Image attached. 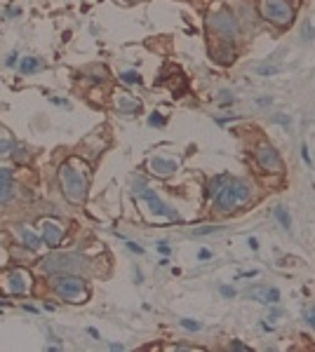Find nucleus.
<instances>
[{"label": "nucleus", "instance_id": "nucleus-17", "mask_svg": "<svg viewBox=\"0 0 315 352\" xmlns=\"http://www.w3.org/2000/svg\"><path fill=\"white\" fill-rule=\"evenodd\" d=\"M273 216L280 221V226H282L284 230H292V218H289V214H287V209L284 207H275L273 209Z\"/></svg>", "mask_w": 315, "mask_h": 352}, {"label": "nucleus", "instance_id": "nucleus-27", "mask_svg": "<svg viewBox=\"0 0 315 352\" xmlns=\"http://www.w3.org/2000/svg\"><path fill=\"white\" fill-rule=\"evenodd\" d=\"M259 73L268 78V76H275V73H277V68H275V66H261V68H259Z\"/></svg>", "mask_w": 315, "mask_h": 352}, {"label": "nucleus", "instance_id": "nucleus-24", "mask_svg": "<svg viewBox=\"0 0 315 352\" xmlns=\"http://www.w3.org/2000/svg\"><path fill=\"white\" fill-rule=\"evenodd\" d=\"M0 184H12V169L0 167Z\"/></svg>", "mask_w": 315, "mask_h": 352}, {"label": "nucleus", "instance_id": "nucleus-36", "mask_svg": "<svg viewBox=\"0 0 315 352\" xmlns=\"http://www.w3.org/2000/svg\"><path fill=\"white\" fill-rule=\"evenodd\" d=\"M303 33H306L308 38H310V36H313V28H310V26H308V24H306V26H303Z\"/></svg>", "mask_w": 315, "mask_h": 352}, {"label": "nucleus", "instance_id": "nucleus-11", "mask_svg": "<svg viewBox=\"0 0 315 352\" xmlns=\"http://www.w3.org/2000/svg\"><path fill=\"white\" fill-rule=\"evenodd\" d=\"M247 296L252 300L263 303V306H275L277 300H280V291L275 286H252V289L247 291Z\"/></svg>", "mask_w": 315, "mask_h": 352}, {"label": "nucleus", "instance_id": "nucleus-38", "mask_svg": "<svg viewBox=\"0 0 315 352\" xmlns=\"http://www.w3.org/2000/svg\"><path fill=\"white\" fill-rule=\"evenodd\" d=\"M5 306H10V303H5V300H0V308H5Z\"/></svg>", "mask_w": 315, "mask_h": 352}, {"label": "nucleus", "instance_id": "nucleus-9", "mask_svg": "<svg viewBox=\"0 0 315 352\" xmlns=\"http://www.w3.org/2000/svg\"><path fill=\"white\" fill-rule=\"evenodd\" d=\"M137 195H139V198L146 200V202H148V209H151L153 214H158V216H169V218H174V221H181L177 212H172V209H169L167 204H165V202H162V200L158 198L153 190H148L146 186L137 188Z\"/></svg>", "mask_w": 315, "mask_h": 352}, {"label": "nucleus", "instance_id": "nucleus-20", "mask_svg": "<svg viewBox=\"0 0 315 352\" xmlns=\"http://www.w3.org/2000/svg\"><path fill=\"white\" fill-rule=\"evenodd\" d=\"M12 150H15V141L10 136L0 138V155H8V153H12Z\"/></svg>", "mask_w": 315, "mask_h": 352}, {"label": "nucleus", "instance_id": "nucleus-35", "mask_svg": "<svg viewBox=\"0 0 315 352\" xmlns=\"http://www.w3.org/2000/svg\"><path fill=\"white\" fill-rule=\"evenodd\" d=\"M209 256H212V254H209L207 249H202V252H200V258H202V260H205V258H209Z\"/></svg>", "mask_w": 315, "mask_h": 352}, {"label": "nucleus", "instance_id": "nucleus-2", "mask_svg": "<svg viewBox=\"0 0 315 352\" xmlns=\"http://www.w3.org/2000/svg\"><path fill=\"white\" fill-rule=\"evenodd\" d=\"M249 198H252V186L247 184V181H240V178H233V181L228 178V181L221 186V190L214 195L216 209H219L221 214H228V212H233L235 207L245 204Z\"/></svg>", "mask_w": 315, "mask_h": 352}, {"label": "nucleus", "instance_id": "nucleus-1", "mask_svg": "<svg viewBox=\"0 0 315 352\" xmlns=\"http://www.w3.org/2000/svg\"><path fill=\"white\" fill-rule=\"evenodd\" d=\"M59 186H62V192L66 195V200L73 202V204H83L87 200L90 178H87L85 172L76 169L73 162H64L59 167Z\"/></svg>", "mask_w": 315, "mask_h": 352}, {"label": "nucleus", "instance_id": "nucleus-21", "mask_svg": "<svg viewBox=\"0 0 315 352\" xmlns=\"http://www.w3.org/2000/svg\"><path fill=\"white\" fill-rule=\"evenodd\" d=\"M179 324H181L184 329H188V331H200V329H202V324H200V322H193V320H179Z\"/></svg>", "mask_w": 315, "mask_h": 352}, {"label": "nucleus", "instance_id": "nucleus-31", "mask_svg": "<svg viewBox=\"0 0 315 352\" xmlns=\"http://www.w3.org/2000/svg\"><path fill=\"white\" fill-rule=\"evenodd\" d=\"M5 64H8V66H15V64H17V54H15V52L10 54L8 59H5Z\"/></svg>", "mask_w": 315, "mask_h": 352}, {"label": "nucleus", "instance_id": "nucleus-19", "mask_svg": "<svg viewBox=\"0 0 315 352\" xmlns=\"http://www.w3.org/2000/svg\"><path fill=\"white\" fill-rule=\"evenodd\" d=\"M120 80H123V82H130V84H141V76H139L137 70H125V73H120Z\"/></svg>", "mask_w": 315, "mask_h": 352}, {"label": "nucleus", "instance_id": "nucleus-34", "mask_svg": "<svg viewBox=\"0 0 315 352\" xmlns=\"http://www.w3.org/2000/svg\"><path fill=\"white\" fill-rule=\"evenodd\" d=\"M303 160H306L308 167H310V155H308V148H306V146H303Z\"/></svg>", "mask_w": 315, "mask_h": 352}, {"label": "nucleus", "instance_id": "nucleus-29", "mask_svg": "<svg viewBox=\"0 0 315 352\" xmlns=\"http://www.w3.org/2000/svg\"><path fill=\"white\" fill-rule=\"evenodd\" d=\"M127 249H130V252H134V254H144V249H141L139 244H134V242H127Z\"/></svg>", "mask_w": 315, "mask_h": 352}, {"label": "nucleus", "instance_id": "nucleus-7", "mask_svg": "<svg viewBox=\"0 0 315 352\" xmlns=\"http://www.w3.org/2000/svg\"><path fill=\"white\" fill-rule=\"evenodd\" d=\"M33 286V277L26 270H10L8 275L3 277V289L12 294V296H26Z\"/></svg>", "mask_w": 315, "mask_h": 352}, {"label": "nucleus", "instance_id": "nucleus-26", "mask_svg": "<svg viewBox=\"0 0 315 352\" xmlns=\"http://www.w3.org/2000/svg\"><path fill=\"white\" fill-rule=\"evenodd\" d=\"M306 322L315 329V306H313V308H308V310H306Z\"/></svg>", "mask_w": 315, "mask_h": 352}, {"label": "nucleus", "instance_id": "nucleus-4", "mask_svg": "<svg viewBox=\"0 0 315 352\" xmlns=\"http://www.w3.org/2000/svg\"><path fill=\"white\" fill-rule=\"evenodd\" d=\"M52 289L59 298L71 300V303H80V300H85V296H87V291H85V280L83 277H78V275H73V272L54 275Z\"/></svg>", "mask_w": 315, "mask_h": 352}, {"label": "nucleus", "instance_id": "nucleus-23", "mask_svg": "<svg viewBox=\"0 0 315 352\" xmlns=\"http://www.w3.org/2000/svg\"><path fill=\"white\" fill-rule=\"evenodd\" d=\"M219 226H205V228H195L193 230V232H195V235H212V232H219Z\"/></svg>", "mask_w": 315, "mask_h": 352}, {"label": "nucleus", "instance_id": "nucleus-22", "mask_svg": "<svg viewBox=\"0 0 315 352\" xmlns=\"http://www.w3.org/2000/svg\"><path fill=\"white\" fill-rule=\"evenodd\" d=\"M12 155H15L17 162H29V150H26V148H15Z\"/></svg>", "mask_w": 315, "mask_h": 352}, {"label": "nucleus", "instance_id": "nucleus-10", "mask_svg": "<svg viewBox=\"0 0 315 352\" xmlns=\"http://www.w3.org/2000/svg\"><path fill=\"white\" fill-rule=\"evenodd\" d=\"M40 228H43V242H45L50 249H57V246L62 244L64 228L57 221H52V218H45V221L40 223Z\"/></svg>", "mask_w": 315, "mask_h": 352}, {"label": "nucleus", "instance_id": "nucleus-14", "mask_svg": "<svg viewBox=\"0 0 315 352\" xmlns=\"http://www.w3.org/2000/svg\"><path fill=\"white\" fill-rule=\"evenodd\" d=\"M17 232H19L22 242L29 246L31 252H36V249H40V246H43V240H40L36 232H31V230H26V228H22V226H17Z\"/></svg>", "mask_w": 315, "mask_h": 352}, {"label": "nucleus", "instance_id": "nucleus-28", "mask_svg": "<svg viewBox=\"0 0 315 352\" xmlns=\"http://www.w3.org/2000/svg\"><path fill=\"white\" fill-rule=\"evenodd\" d=\"M231 348H233V350H242V352H249V348H247L245 343H240V340H233V343H231Z\"/></svg>", "mask_w": 315, "mask_h": 352}, {"label": "nucleus", "instance_id": "nucleus-30", "mask_svg": "<svg viewBox=\"0 0 315 352\" xmlns=\"http://www.w3.org/2000/svg\"><path fill=\"white\" fill-rule=\"evenodd\" d=\"M221 294H223V296H228V298H231V296H235V291H233L231 286H221Z\"/></svg>", "mask_w": 315, "mask_h": 352}, {"label": "nucleus", "instance_id": "nucleus-15", "mask_svg": "<svg viewBox=\"0 0 315 352\" xmlns=\"http://www.w3.org/2000/svg\"><path fill=\"white\" fill-rule=\"evenodd\" d=\"M45 66V64L40 62L38 56H24L22 64H19V70H22L24 76H31V73H36V70H40Z\"/></svg>", "mask_w": 315, "mask_h": 352}, {"label": "nucleus", "instance_id": "nucleus-13", "mask_svg": "<svg viewBox=\"0 0 315 352\" xmlns=\"http://www.w3.org/2000/svg\"><path fill=\"white\" fill-rule=\"evenodd\" d=\"M212 59H216L219 64H233L235 62V50L231 42H221L212 50Z\"/></svg>", "mask_w": 315, "mask_h": 352}, {"label": "nucleus", "instance_id": "nucleus-8", "mask_svg": "<svg viewBox=\"0 0 315 352\" xmlns=\"http://www.w3.org/2000/svg\"><path fill=\"white\" fill-rule=\"evenodd\" d=\"M254 158H256V162H259V167L263 172H270V174H280L282 172V158H280V153L270 144H259Z\"/></svg>", "mask_w": 315, "mask_h": 352}, {"label": "nucleus", "instance_id": "nucleus-16", "mask_svg": "<svg viewBox=\"0 0 315 352\" xmlns=\"http://www.w3.org/2000/svg\"><path fill=\"white\" fill-rule=\"evenodd\" d=\"M116 106H118V110H120V113L130 115V113H139L141 104H139V101H134V99H130V96H120Z\"/></svg>", "mask_w": 315, "mask_h": 352}, {"label": "nucleus", "instance_id": "nucleus-18", "mask_svg": "<svg viewBox=\"0 0 315 352\" xmlns=\"http://www.w3.org/2000/svg\"><path fill=\"white\" fill-rule=\"evenodd\" d=\"M15 198V186L12 184H0V204H5Z\"/></svg>", "mask_w": 315, "mask_h": 352}, {"label": "nucleus", "instance_id": "nucleus-5", "mask_svg": "<svg viewBox=\"0 0 315 352\" xmlns=\"http://www.w3.org/2000/svg\"><path fill=\"white\" fill-rule=\"evenodd\" d=\"M259 14L266 22L284 28L294 22V5L289 0H259Z\"/></svg>", "mask_w": 315, "mask_h": 352}, {"label": "nucleus", "instance_id": "nucleus-33", "mask_svg": "<svg viewBox=\"0 0 315 352\" xmlns=\"http://www.w3.org/2000/svg\"><path fill=\"white\" fill-rule=\"evenodd\" d=\"M249 246H252V252H256V249H259V242L254 238H249Z\"/></svg>", "mask_w": 315, "mask_h": 352}, {"label": "nucleus", "instance_id": "nucleus-37", "mask_svg": "<svg viewBox=\"0 0 315 352\" xmlns=\"http://www.w3.org/2000/svg\"><path fill=\"white\" fill-rule=\"evenodd\" d=\"M87 331H90V336H92V338H99V331H97V329H92V326H90Z\"/></svg>", "mask_w": 315, "mask_h": 352}, {"label": "nucleus", "instance_id": "nucleus-6", "mask_svg": "<svg viewBox=\"0 0 315 352\" xmlns=\"http://www.w3.org/2000/svg\"><path fill=\"white\" fill-rule=\"evenodd\" d=\"M209 28L214 33H219V36H223V38H233V36H238L240 26H238V19H235V14L233 12H228V10H219V12H212L207 19Z\"/></svg>", "mask_w": 315, "mask_h": 352}, {"label": "nucleus", "instance_id": "nucleus-3", "mask_svg": "<svg viewBox=\"0 0 315 352\" xmlns=\"http://www.w3.org/2000/svg\"><path fill=\"white\" fill-rule=\"evenodd\" d=\"M40 268L47 275H62V272H73L76 275L80 270L90 268V263L80 254H52V256L40 260Z\"/></svg>", "mask_w": 315, "mask_h": 352}, {"label": "nucleus", "instance_id": "nucleus-25", "mask_svg": "<svg viewBox=\"0 0 315 352\" xmlns=\"http://www.w3.org/2000/svg\"><path fill=\"white\" fill-rule=\"evenodd\" d=\"M148 124H151V127H162V124H165V118L158 115V113H153L151 118H148Z\"/></svg>", "mask_w": 315, "mask_h": 352}, {"label": "nucleus", "instance_id": "nucleus-12", "mask_svg": "<svg viewBox=\"0 0 315 352\" xmlns=\"http://www.w3.org/2000/svg\"><path fill=\"white\" fill-rule=\"evenodd\" d=\"M151 172L158 176H169L177 172V162L174 160H165V158H151Z\"/></svg>", "mask_w": 315, "mask_h": 352}, {"label": "nucleus", "instance_id": "nucleus-32", "mask_svg": "<svg viewBox=\"0 0 315 352\" xmlns=\"http://www.w3.org/2000/svg\"><path fill=\"white\" fill-rule=\"evenodd\" d=\"M158 252H160V254H165V256H167V254H169V246L165 244V242H160V244H158Z\"/></svg>", "mask_w": 315, "mask_h": 352}]
</instances>
